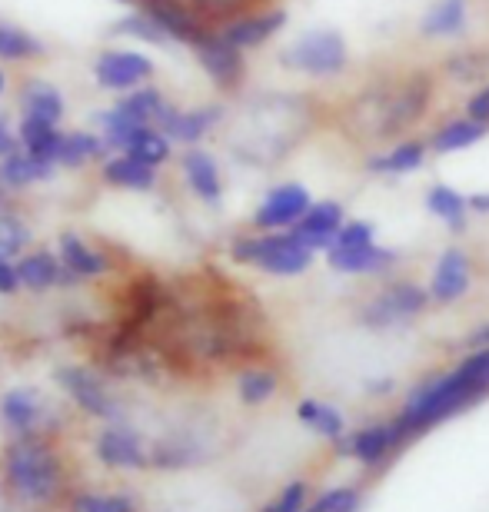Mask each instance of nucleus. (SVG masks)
Wrapping results in <instances>:
<instances>
[{"label": "nucleus", "mask_w": 489, "mask_h": 512, "mask_svg": "<svg viewBox=\"0 0 489 512\" xmlns=\"http://www.w3.org/2000/svg\"><path fill=\"white\" fill-rule=\"evenodd\" d=\"M489 389V343H483L473 356L450 370L446 376H436L426 386H420L410 396V403L403 406L396 429L406 439L410 433H423L436 423H443L446 416L460 413L463 406H470L473 399H480Z\"/></svg>", "instance_id": "obj_1"}, {"label": "nucleus", "mask_w": 489, "mask_h": 512, "mask_svg": "<svg viewBox=\"0 0 489 512\" xmlns=\"http://www.w3.org/2000/svg\"><path fill=\"white\" fill-rule=\"evenodd\" d=\"M313 253L293 230H267L260 237H240L230 247V256L237 263L260 266L273 276H300L310 270Z\"/></svg>", "instance_id": "obj_2"}, {"label": "nucleus", "mask_w": 489, "mask_h": 512, "mask_svg": "<svg viewBox=\"0 0 489 512\" xmlns=\"http://www.w3.org/2000/svg\"><path fill=\"white\" fill-rule=\"evenodd\" d=\"M346 64H350V47H346V37L333 27L307 30L283 50V67L307 77H340Z\"/></svg>", "instance_id": "obj_3"}, {"label": "nucleus", "mask_w": 489, "mask_h": 512, "mask_svg": "<svg viewBox=\"0 0 489 512\" xmlns=\"http://www.w3.org/2000/svg\"><path fill=\"white\" fill-rule=\"evenodd\" d=\"M7 479L17 496L37 499L40 503V499H50L57 493L60 466H57L54 453H47L44 446L24 439V443H17L7 456Z\"/></svg>", "instance_id": "obj_4"}, {"label": "nucleus", "mask_w": 489, "mask_h": 512, "mask_svg": "<svg viewBox=\"0 0 489 512\" xmlns=\"http://www.w3.org/2000/svg\"><path fill=\"white\" fill-rule=\"evenodd\" d=\"M426 303H430V290H423V286H416L410 280L390 283L386 290H380L366 303L363 323L373 326V330L406 323V320H413V316H420L426 310Z\"/></svg>", "instance_id": "obj_5"}, {"label": "nucleus", "mask_w": 489, "mask_h": 512, "mask_svg": "<svg viewBox=\"0 0 489 512\" xmlns=\"http://www.w3.org/2000/svg\"><path fill=\"white\" fill-rule=\"evenodd\" d=\"M433 97V80L426 74H410L400 87L390 90L383 97V117H380V133L390 137V133H400L406 127H413L416 120L426 114V104Z\"/></svg>", "instance_id": "obj_6"}, {"label": "nucleus", "mask_w": 489, "mask_h": 512, "mask_svg": "<svg viewBox=\"0 0 489 512\" xmlns=\"http://www.w3.org/2000/svg\"><path fill=\"white\" fill-rule=\"evenodd\" d=\"M193 50H197V57H200V67L207 70V77L220 90L240 87L243 70H247V64H243V50L237 44H230V40L223 37V30H207Z\"/></svg>", "instance_id": "obj_7"}, {"label": "nucleus", "mask_w": 489, "mask_h": 512, "mask_svg": "<svg viewBox=\"0 0 489 512\" xmlns=\"http://www.w3.org/2000/svg\"><path fill=\"white\" fill-rule=\"evenodd\" d=\"M310 190L303 183H280L267 197L260 200L257 213H253V227L257 230H290L303 213L310 210Z\"/></svg>", "instance_id": "obj_8"}, {"label": "nucleus", "mask_w": 489, "mask_h": 512, "mask_svg": "<svg viewBox=\"0 0 489 512\" xmlns=\"http://www.w3.org/2000/svg\"><path fill=\"white\" fill-rule=\"evenodd\" d=\"M94 77L107 90H137L144 80L154 77V60L137 50H107L94 64Z\"/></svg>", "instance_id": "obj_9"}, {"label": "nucleus", "mask_w": 489, "mask_h": 512, "mask_svg": "<svg viewBox=\"0 0 489 512\" xmlns=\"http://www.w3.org/2000/svg\"><path fill=\"white\" fill-rule=\"evenodd\" d=\"M144 14L154 17V24L170 40L197 47V40L207 34V24L197 14V7L183 4V0H144Z\"/></svg>", "instance_id": "obj_10"}, {"label": "nucleus", "mask_w": 489, "mask_h": 512, "mask_svg": "<svg viewBox=\"0 0 489 512\" xmlns=\"http://www.w3.org/2000/svg\"><path fill=\"white\" fill-rule=\"evenodd\" d=\"M346 223V213H343V203L336 200H313L310 210L293 223V233L307 243L310 250H330L336 243V233L343 230Z\"/></svg>", "instance_id": "obj_11"}, {"label": "nucleus", "mask_w": 489, "mask_h": 512, "mask_svg": "<svg viewBox=\"0 0 489 512\" xmlns=\"http://www.w3.org/2000/svg\"><path fill=\"white\" fill-rule=\"evenodd\" d=\"M57 383L64 386V393L74 399L80 409H87L90 416H100V419L117 416L114 396H110L104 383H100L90 370H84V366H64V370L57 373Z\"/></svg>", "instance_id": "obj_12"}, {"label": "nucleus", "mask_w": 489, "mask_h": 512, "mask_svg": "<svg viewBox=\"0 0 489 512\" xmlns=\"http://www.w3.org/2000/svg\"><path fill=\"white\" fill-rule=\"evenodd\" d=\"M473 286V266L470 253L460 247L443 250V256L433 266V280H430V296L436 303H456L460 296L470 293Z\"/></svg>", "instance_id": "obj_13"}, {"label": "nucleus", "mask_w": 489, "mask_h": 512, "mask_svg": "<svg viewBox=\"0 0 489 512\" xmlns=\"http://www.w3.org/2000/svg\"><path fill=\"white\" fill-rule=\"evenodd\" d=\"M287 27V10H260V14H240L237 20H230L223 27V37L230 44H237L240 50H253L263 47L270 37H277L280 30Z\"/></svg>", "instance_id": "obj_14"}, {"label": "nucleus", "mask_w": 489, "mask_h": 512, "mask_svg": "<svg viewBox=\"0 0 489 512\" xmlns=\"http://www.w3.org/2000/svg\"><path fill=\"white\" fill-rule=\"evenodd\" d=\"M400 256L390 247H376V243H366V247H330L326 250V263L333 266L336 273L346 276H363V273H380L386 266H393Z\"/></svg>", "instance_id": "obj_15"}, {"label": "nucleus", "mask_w": 489, "mask_h": 512, "mask_svg": "<svg viewBox=\"0 0 489 512\" xmlns=\"http://www.w3.org/2000/svg\"><path fill=\"white\" fill-rule=\"evenodd\" d=\"M217 120H220V107H197V110L167 107L157 127L177 143H200L213 130Z\"/></svg>", "instance_id": "obj_16"}, {"label": "nucleus", "mask_w": 489, "mask_h": 512, "mask_svg": "<svg viewBox=\"0 0 489 512\" xmlns=\"http://www.w3.org/2000/svg\"><path fill=\"white\" fill-rule=\"evenodd\" d=\"M97 456L100 463L114 469H144L147 466V449L140 443L137 433L130 429H107L97 439Z\"/></svg>", "instance_id": "obj_17"}, {"label": "nucleus", "mask_w": 489, "mask_h": 512, "mask_svg": "<svg viewBox=\"0 0 489 512\" xmlns=\"http://www.w3.org/2000/svg\"><path fill=\"white\" fill-rule=\"evenodd\" d=\"M183 177H187L190 190L197 193L203 203L217 207V203L223 200L220 167H217V160H213L207 150H187V153H183Z\"/></svg>", "instance_id": "obj_18"}, {"label": "nucleus", "mask_w": 489, "mask_h": 512, "mask_svg": "<svg viewBox=\"0 0 489 512\" xmlns=\"http://www.w3.org/2000/svg\"><path fill=\"white\" fill-rule=\"evenodd\" d=\"M426 210L436 220H443L450 233H466V220H470V197L460 193L450 183H433L426 190Z\"/></svg>", "instance_id": "obj_19"}, {"label": "nucleus", "mask_w": 489, "mask_h": 512, "mask_svg": "<svg viewBox=\"0 0 489 512\" xmlns=\"http://www.w3.org/2000/svg\"><path fill=\"white\" fill-rule=\"evenodd\" d=\"M486 130L489 127L480 124V120H473V117H453V120H446V124L430 137V150L440 153V157L463 153V150L476 147V143L486 137Z\"/></svg>", "instance_id": "obj_20"}, {"label": "nucleus", "mask_w": 489, "mask_h": 512, "mask_svg": "<svg viewBox=\"0 0 489 512\" xmlns=\"http://www.w3.org/2000/svg\"><path fill=\"white\" fill-rule=\"evenodd\" d=\"M426 160V147L420 140H403L396 147L383 150V153H373L366 160V170L370 173H380V177H406V173L420 170Z\"/></svg>", "instance_id": "obj_21"}, {"label": "nucleus", "mask_w": 489, "mask_h": 512, "mask_svg": "<svg viewBox=\"0 0 489 512\" xmlns=\"http://www.w3.org/2000/svg\"><path fill=\"white\" fill-rule=\"evenodd\" d=\"M0 416H4V423L14 429V433L27 436V433H34L40 426V419H44V403H40L37 389H10L4 396V403H0Z\"/></svg>", "instance_id": "obj_22"}, {"label": "nucleus", "mask_w": 489, "mask_h": 512, "mask_svg": "<svg viewBox=\"0 0 489 512\" xmlns=\"http://www.w3.org/2000/svg\"><path fill=\"white\" fill-rule=\"evenodd\" d=\"M466 17H470V0H436L426 7L420 20L423 37H456L466 30Z\"/></svg>", "instance_id": "obj_23"}, {"label": "nucleus", "mask_w": 489, "mask_h": 512, "mask_svg": "<svg viewBox=\"0 0 489 512\" xmlns=\"http://www.w3.org/2000/svg\"><path fill=\"white\" fill-rule=\"evenodd\" d=\"M104 180L120 190H150L157 183V167L140 163L130 153H117L104 163Z\"/></svg>", "instance_id": "obj_24"}, {"label": "nucleus", "mask_w": 489, "mask_h": 512, "mask_svg": "<svg viewBox=\"0 0 489 512\" xmlns=\"http://www.w3.org/2000/svg\"><path fill=\"white\" fill-rule=\"evenodd\" d=\"M20 107H24V117H40L50 120V124H57L64 117V97L47 80H30V84H24V90H20Z\"/></svg>", "instance_id": "obj_25"}, {"label": "nucleus", "mask_w": 489, "mask_h": 512, "mask_svg": "<svg viewBox=\"0 0 489 512\" xmlns=\"http://www.w3.org/2000/svg\"><path fill=\"white\" fill-rule=\"evenodd\" d=\"M60 263H64L67 270H74L80 280H84V276L107 273V256L94 247H87L77 233H64V237H60Z\"/></svg>", "instance_id": "obj_26"}, {"label": "nucleus", "mask_w": 489, "mask_h": 512, "mask_svg": "<svg viewBox=\"0 0 489 512\" xmlns=\"http://www.w3.org/2000/svg\"><path fill=\"white\" fill-rule=\"evenodd\" d=\"M400 429H396V423L390 426H366L360 429L353 439H350V453L356 459H363V463H380V459L390 453L393 443H400Z\"/></svg>", "instance_id": "obj_27"}, {"label": "nucleus", "mask_w": 489, "mask_h": 512, "mask_svg": "<svg viewBox=\"0 0 489 512\" xmlns=\"http://www.w3.org/2000/svg\"><path fill=\"white\" fill-rule=\"evenodd\" d=\"M0 173H4L7 187H30V183H40V180H50L54 177V163L47 160H37L34 153H10V157H4V167H0Z\"/></svg>", "instance_id": "obj_28"}, {"label": "nucleus", "mask_w": 489, "mask_h": 512, "mask_svg": "<svg viewBox=\"0 0 489 512\" xmlns=\"http://www.w3.org/2000/svg\"><path fill=\"white\" fill-rule=\"evenodd\" d=\"M124 114H130L134 120H140L144 127H154L160 124V117H163V110H167L170 104L163 100L160 90L154 87H137V90H127V97L117 104Z\"/></svg>", "instance_id": "obj_29"}, {"label": "nucleus", "mask_w": 489, "mask_h": 512, "mask_svg": "<svg viewBox=\"0 0 489 512\" xmlns=\"http://www.w3.org/2000/svg\"><path fill=\"white\" fill-rule=\"evenodd\" d=\"M20 286L27 290H47V286L60 283V260L50 253H30L17 263Z\"/></svg>", "instance_id": "obj_30"}, {"label": "nucleus", "mask_w": 489, "mask_h": 512, "mask_svg": "<svg viewBox=\"0 0 489 512\" xmlns=\"http://www.w3.org/2000/svg\"><path fill=\"white\" fill-rule=\"evenodd\" d=\"M110 143L107 140H100L94 137V133H84V130H77V133H64V147H60V163L64 167H84V163L90 160H100L107 153Z\"/></svg>", "instance_id": "obj_31"}, {"label": "nucleus", "mask_w": 489, "mask_h": 512, "mask_svg": "<svg viewBox=\"0 0 489 512\" xmlns=\"http://www.w3.org/2000/svg\"><path fill=\"white\" fill-rule=\"evenodd\" d=\"M124 153L137 157L140 163H150V167H160L163 160H170V137L160 127H144L134 133Z\"/></svg>", "instance_id": "obj_32"}, {"label": "nucleus", "mask_w": 489, "mask_h": 512, "mask_svg": "<svg viewBox=\"0 0 489 512\" xmlns=\"http://www.w3.org/2000/svg\"><path fill=\"white\" fill-rule=\"evenodd\" d=\"M297 416H300V423L317 429V433L326 436V439H340L343 436V416H340V409H336V406L317 403V399H303V403L297 406Z\"/></svg>", "instance_id": "obj_33"}, {"label": "nucleus", "mask_w": 489, "mask_h": 512, "mask_svg": "<svg viewBox=\"0 0 489 512\" xmlns=\"http://www.w3.org/2000/svg\"><path fill=\"white\" fill-rule=\"evenodd\" d=\"M44 44L27 34L20 27H10V24H0V57L4 60H34V57H44Z\"/></svg>", "instance_id": "obj_34"}, {"label": "nucleus", "mask_w": 489, "mask_h": 512, "mask_svg": "<svg viewBox=\"0 0 489 512\" xmlns=\"http://www.w3.org/2000/svg\"><path fill=\"white\" fill-rule=\"evenodd\" d=\"M97 124H100V130H104V140H107L114 150H127V143L134 140V133H137V130H144V124H140V120H134L130 114H124L120 107L104 110V114H97Z\"/></svg>", "instance_id": "obj_35"}, {"label": "nucleus", "mask_w": 489, "mask_h": 512, "mask_svg": "<svg viewBox=\"0 0 489 512\" xmlns=\"http://www.w3.org/2000/svg\"><path fill=\"white\" fill-rule=\"evenodd\" d=\"M277 393V376L270 370H247L240 376V399L250 406H260Z\"/></svg>", "instance_id": "obj_36"}, {"label": "nucleus", "mask_w": 489, "mask_h": 512, "mask_svg": "<svg viewBox=\"0 0 489 512\" xmlns=\"http://www.w3.org/2000/svg\"><path fill=\"white\" fill-rule=\"evenodd\" d=\"M114 34H124V37H137V40H147V44H167V34L154 24V17L150 14H130V17H120L114 24Z\"/></svg>", "instance_id": "obj_37"}, {"label": "nucleus", "mask_w": 489, "mask_h": 512, "mask_svg": "<svg viewBox=\"0 0 489 512\" xmlns=\"http://www.w3.org/2000/svg\"><path fill=\"white\" fill-rule=\"evenodd\" d=\"M30 243V227L24 220L10 217V213H4L0 217V256H14L20 253Z\"/></svg>", "instance_id": "obj_38"}, {"label": "nucleus", "mask_w": 489, "mask_h": 512, "mask_svg": "<svg viewBox=\"0 0 489 512\" xmlns=\"http://www.w3.org/2000/svg\"><path fill=\"white\" fill-rule=\"evenodd\" d=\"M74 512H137V503L130 496H80Z\"/></svg>", "instance_id": "obj_39"}, {"label": "nucleus", "mask_w": 489, "mask_h": 512, "mask_svg": "<svg viewBox=\"0 0 489 512\" xmlns=\"http://www.w3.org/2000/svg\"><path fill=\"white\" fill-rule=\"evenodd\" d=\"M489 60L483 54H460V57H450V64H446V70H450V77L456 80H483L489 74Z\"/></svg>", "instance_id": "obj_40"}, {"label": "nucleus", "mask_w": 489, "mask_h": 512, "mask_svg": "<svg viewBox=\"0 0 489 512\" xmlns=\"http://www.w3.org/2000/svg\"><path fill=\"white\" fill-rule=\"evenodd\" d=\"M376 237V227L370 220H346L343 230L336 233V243L333 247H366V243H373Z\"/></svg>", "instance_id": "obj_41"}, {"label": "nucleus", "mask_w": 489, "mask_h": 512, "mask_svg": "<svg viewBox=\"0 0 489 512\" xmlns=\"http://www.w3.org/2000/svg\"><path fill=\"white\" fill-rule=\"evenodd\" d=\"M353 506H356L353 489H330V493H323L317 503L303 512H353Z\"/></svg>", "instance_id": "obj_42"}, {"label": "nucleus", "mask_w": 489, "mask_h": 512, "mask_svg": "<svg viewBox=\"0 0 489 512\" xmlns=\"http://www.w3.org/2000/svg\"><path fill=\"white\" fill-rule=\"evenodd\" d=\"M303 499H307V486L303 483H293L283 489V496L277 503H270L263 512H303Z\"/></svg>", "instance_id": "obj_43"}, {"label": "nucleus", "mask_w": 489, "mask_h": 512, "mask_svg": "<svg viewBox=\"0 0 489 512\" xmlns=\"http://www.w3.org/2000/svg\"><path fill=\"white\" fill-rule=\"evenodd\" d=\"M466 117L480 120V124H486V127H489V84H486V87H480L470 100H466Z\"/></svg>", "instance_id": "obj_44"}, {"label": "nucleus", "mask_w": 489, "mask_h": 512, "mask_svg": "<svg viewBox=\"0 0 489 512\" xmlns=\"http://www.w3.org/2000/svg\"><path fill=\"white\" fill-rule=\"evenodd\" d=\"M193 4H197V14L220 17V14H233V10H240L247 0H193Z\"/></svg>", "instance_id": "obj_45"}, {"label": "nucleus", "mask_w": 489, "mask_h": 512, "mask_svg": "<svg viewBox=\"0 0 489 512\" xmlns=\"http://www.w3.org/2000/svg\"><path fill=\"white\" fill-rule=\"evenodd\" d=\"M17 286H20L17 266L10 263V256H0V293H14Z\"/></svg>", "instance_id": "obj_46"}, {"label": "nucleus", "mask_w": 489, "mask_h": 512, "mask_svg": "<svg viewBox=\"0 0 489 512\" xmlns=\"http://www.w3.org/2000/svg\"><path fill=\"white\" fill-rule=\"evenodd\" d=\"M10 153H17V137L10 133L7 120L0 117V157H10Z\"/></svg>", "instance_id": "obj_47"}, {"label": "nucleus", "mask_w": 489, "mask_h": 512, "mask_svg": "<svg viewBox=\"0 0 489 512\" xmlns=\"http://www.w3.org/2000/svg\"><path fill=\"white\" fill-rule=\"evenodd\" d=\"M470 213H480V217H489V190L470 193Z\"/></svg>", "instance_id": "obj_48"}, {"label": "nucleus", "mask_w": 489, "mask_h": 512, "mask_svg": "<svg viewBox=\"0 0 489 512\" xmlns=\"http://www.w3.org/2000/svg\"><path fill=\"white\" fill-rule=\"evenodd\" d=\"M4 190H7V180H4V173H0V203H4Z\"/></svg>", "instance_id": "obj_49"}, {"label": "nucleus", "mask_w": 489, "mask_h": 512, "mask_svg": "<svg viewBox=\"0 0 489 512\" xmlns=\"http://www.w3.org/2000/svg\"><path fill=\"white\" fill-rule=\"evenodd\" d=\"M476 340H480V343H489V326H486V330H483L480 336H476Z\"/></svg>", "instance_id": "obj_50"}, {"label": "nucleus", "mask_w": 489, "mask_h": 512, "mask_svg": "<svg viewBox=\"0 0 489 512\" xmlns=\"http://www.w3.org/2000/svg\"><path fill=\"white\" fill-rule=\"evenodd\" d=\"M4 87H7V77H4V70H0V94H4Z\"/></svg>", "instance_id": "obj_51"}, {"label": "nucleus", "mask_w": 489, "mask_h": 512, "mask_svg": "<svg viewBox=\"0 0 489 512\" xmlns=\"http://www.w3.org/2000/svg\"><path fill=\"white\" fill-rule=\"evenodd\" d=\"M120 4H127V0H120Z\"/></svg>", "instance_id": "obj_52"}]
</instances>
